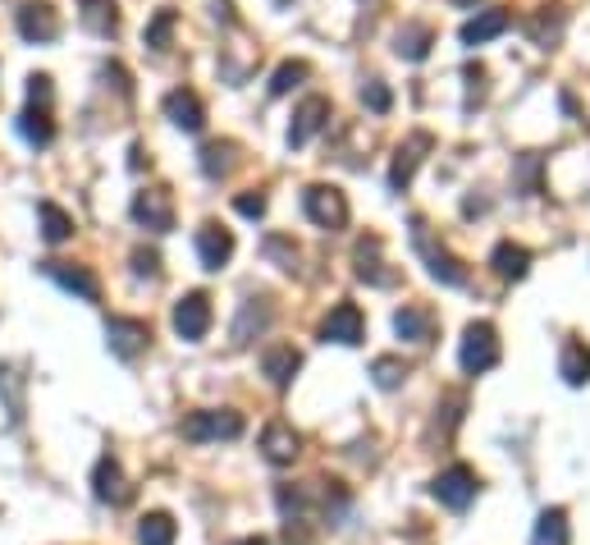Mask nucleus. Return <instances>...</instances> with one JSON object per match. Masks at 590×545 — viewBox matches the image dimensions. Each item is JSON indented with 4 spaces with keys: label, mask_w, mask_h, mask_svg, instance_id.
Segmentation results:
<instances>
[{
    "label": "nucleus",
    "mask_w": 590,
    "mask_h": 545,
    "mask_svg": "<svg viewBox=\"0 0 590 545\" xmlns=\"http://www.w3.org/2000/svg\"><path fill=\"white\" fill-rule=\"evenodd\" d=\"M458 362L467 376H481V371L499 367V330H494L490 321H472V326L462 330Z\"/></svg>",
    "instance_id": "nucleus-1"
},
{
    "label": "nucleus",
    "mask_w": 590,
    "mask_h": 545,
    "mask_svg": "<svg viewBox=\"0 0 590 545\" xmlns=\"http://www.w3.org/2000/svg\"><path fill=\"white\" fill-rule=\"evenodd\" d=\"M183 436L188 440H238L243 436V417L234 408H202V413H188L183 417Z\"/></svg>",
    "instance_id": "nucleus-2"
},
{
    "label": "nucleus",
    "mask_w": 590,
    "mask_h": 545,
    "mask_svg": "<svg viewBox=\"0 0 590 545\" xmlns=\"http://www.w3.org/2000/svg\"><path fill=\"white\" fill-rule=\"evenodd\" d=\"M476 491H481V481H476V472L467 468V463H453V468H444L440 477L430 481V495H435L444 509H458V513L476 500Z\"/></svg>",
    "instance_id": "nucleus-3"
},
{
    "label": "nucleus",
    "mask_w": 590,
    "mask_h": 545,
    "mask_svg": "<svg viewBox=\"0 0 590 545\" xmlns=\"http://www.w3.org/2000/svg\"><path fill=\"white\" fill-rule=\"evenodd\" d=\"M412 243H417V252L426 257V271L435 275L440 284H453V289H458V284H467V271H462V262L453 257L449 248H435V239L426 234V225H421V220H412Z\"/></svg>",
    "instance_id": "nucleus-4"
},
{
    "label": "nucleus",
    "mask_w": 590,
    "mask_h": 545,
    "mask_svg": "<svg viewBox=\"0 0 590 545\" xmlns=\"http://www.w3.org/2000/svg\"><path fill=\"white\" fill-rule=\"evenodd\" d=\"M302 211H307L312 225H321V229H344L348 225V202H344V193L330 188V184L307 188V193H302Z\"/></svg>",
    "instance_id": "nucleus-5"
},
{
    "label": "nucleus",
    "mask_w": 590,
    "mask_h": 545,
    "mask_svg": "<svg viewBox=\"0 0 590 545\" xmlns=\"http://www.w3.org/2000/svg\"><path fill=\"white\" fill-rule=\"evenodd\" d=\"M362 335H366V321H362V307L357 303H334L330 317L321 321L325 344H344V349H353V344H362Z\"/></svg>",
    "instance_id": "nucleus-6"
},
{
    "label": "nucleus",
    "mask_w": 590,
    "mask_h": 545,
    "mask_svg": "<svg viewBox=\"0 0 590 545\" xmlns=\"http://www.w3.org/2000/svg\"><path fill=\"white\" fill-rule=\"evenodd\" d=\"M206 330H211V298L206 294H183L179 303H174V335L188 339V344H197V339H206Z\"/></svg>",
    "instance_id": "nucleus-7"
},
{
    "label": "nucleus",
    "mask_w": 590,
    "mask_h": 545,
    "mask_svg": "<svg viewBox=\"0 0 590 545\" xmlns=\"http://www.w3.org/2000/svg\"><path fill=\"white\" fill-rule=\"evenodd\" d=\"M106 339H110V353L129 362L151 344V326L147 321H138V317H110L106 321Z\"/></svg>",
    "instance_id": "nucleus-8"
},
{
    "label": "nucleus",
    "mask_w": 590,
    "mask_h": 545,
    "mask_svg": "<svg viewBox=\"0 0 590 545\" xmlns=\"http://www.w3.org/2000/svg\"><path fill=\"white\" fill-rule=\"evenodd\" d=\"M92 495H97L101 504H129L133 500V486H129V477H124V468H119V458H101L97 468H92Z\"/></svg>",
    "instance_id": "nucleus-9"
},
{
    "label": "nucleus",
    "mask_w": 590,
    "mask_h": 545,
    "mask_svg": "<svg viewBox=\"0 0 590 545\" xmlns=\"http://www.w3.org/2000/svg\"><path fill=\"white\" fill-rule=\"evenodd\" d=\"M133 220H138V225H147L151 234H170V229H174L170 197H165L161 188H147V193H138V197H133Z\"/></svg>",
    "instance_id": "nucleus-10"
},
{
    "label": "nucleus",
    "mask_w": 590,
    "mask_h": 545,
    "mask_svg": "<svg viewBox=\"0 0 590 545\" xmlns=\"http://www.w3.org/2000/svg\"><path fill=\"white\" fill-rule=\"evenodd\" d=\"M261 454L275 463V468H289L293 458L302 454V440H298V431H293L289 422H270L266 431H261Z\"/></svg>",
    "instance_id": "nucleus-11"
},
{
    "label": "nucleus",
    "mask_w": 590,
    "mask_h": 545,
    "mask_svg": "<svg viewBox=\"0 0 590 545\" xmlns=\"http://www.w3.org/2000/svg\"><path fill=\"white\" fill-rule=\"evenodd\" d=\"M394 335L408 339V344H430L435 339V312L421 303H408L394 312Z\"/></svg>",
    "instance_id": "nucleus-12"
},
{
    "label": "nucleus",
    "mask_w": 590,
    "mask_h": 545,
    "mask_svg": "<svg viewBox=\"0 0 590 545\" xmlns=\"http://www.w3.org/2000/svg\"><path fill=\"white\" fill-rule=\"evenodd\" d=\"M19 33L28 37V42H55V37H60V14H55L46 0H33V5L19 10Z\"/></svg>",
    "instance_id": "nucleus-13"
},
{
    "label": "nucleus",
    "mask_w": 590,
    "mask_h": 545,
    "mask_svg": "<svg viewBox=\"0 0 590 545\" xmlns=\"http://www.w3.org/2000/svg\"><path fill=\"white\" fill-rule=\"evenodd\" d=\"M353 262H357V280H366L371 289H389V284L398 280V275L385 271V262H380V239H376V234H366V239L357 243Z\"/></svg>",
    "instance_id": "nucleus-14"
},
{
    "label": "nucleus",
    "mask_w": 590,
    "mask_h": 545,
    "mask_svg": "<svg viewBox=\"0 0 590 545\" xmlns=\"http://www.w3.org/2000/svg\"><path fill=\"white\" fill-rule=\"evenodd\" d=\"M197 257H202L206 271H220L234 257V234L225 225H202L197 229Z\"/></svg>",
    "instance_id": "nucleus-15"
},
{
    "label": "nucleus",
    "mask_w": 590,
    "mask_h": 545,
    "mask_svg": "<svg viewBox=\"0 0 590 545\" xmlns=\"http://www.w3.org/2000/svg\"><path fill=\"white\" fill-rule=\"evenodd\" d=\"M325 120H330V101H325V97H307L298 106V115H293L289 147H307V142H312V133L325 129Z\"/></svg>",
    "instance_id": "nucleus-16"
},
{
    "label": "nucleus",
    "mask_w": 590,
    "mask_h": 545,
    "mask_svg": "<svg viewBox=\"0 0 590 545\" xmlns=\"http://www.w3.org/2000/svg\"><path fill=\"white\" fill-rule=\"evenodd\" d=\"M435 147V138L430 133H412L403 147H398V156H394V170H389V184L394 188H408L412 184V175H417V165H421V156Z\"/></svg>",
    "instance_id": "nucleus-17"
},
{
    "label": "nucleus",
    "mask_w": 590,
    "mask_h": 545,
    "mask_svg": "<svg viewBox=\"0 0 590 545\" xmlns=\"http://www.w3.org/2000/svg\"><path fill=\"white\" fill-rule=\"evenodd\" d=\"M46 275H51L60 289H69V294H78L83 303H97L101 298V284L92 271H83V266H69V262H46Z\"/></svg>",
    "instance_id": "nucleus-18"
},
{
    "label": "nucleus",
    "mask_w": 590,
    "mask_h": 545,
    "mask_svg": "<svg viewBox=\"0 0 590 545\" xmlns=\"http://www.w3.org/2000/svg\"><path fill=\"white\" fill-rule=\"evenodd\" d=\"M513 28V14L508 10H481L476 19H467L462 23V46H485V42H494L499 33H508Z\"/></svg>",
    "instance_id": "nucleus-19"
},
{
    "label": "nucleus",
    "mask_w": 590,
    "mask_h": 545,
    "mask_svg": "<svg viewBox=\"0 0 590 545\" xmlns=\"http://www.w3.org/2000/svg\"><path fill=\"white\" fill-rule=\"evenodd\" d=\"M165 115H170V124H179L183 133H197L206 124V106L197 101V92H188V88H174L170 97H165Z\"/></svg>",
    "instance_id": "nucleus-20"
},
{
    "label": "nucleus",
    "mask_w": 590,
    "mask_h": 545,
    "mask_svg": "<svg viewBox=\"0 0 590 545\" xmlns=\"http://www.w3.org/2000/svg\"><path fill=\"white\" fill-rule=\"evenodd\" d=\"M261 367H266V376H270L275 390H289L293 376H298V367H302V353L293 349V344H275V349L261 353Z\"/></svg>",
    "instance_id": "nucleus-21"
},
{
    "label": "nucleus",
    "mask_w": 590,
    "mask_h": 545,
    "mask_svg": "<svg viewBox=\"0 0 590 545\" xmlns=\"http://www.w3.org/2000/svg\"><path fill=\"white\" fill-rule=\"evenodd\" d=\"M266 326H270V298H247V303L238 307V321H234V344L238 349L252 344Z\"/></svg>",
    "instance_id": "nucleus-22"
},
{
    "label": "nucleus",
    "mask_w": 590,
    "mask_h": 545,
    "mask_svg": "<svg viewBox=\"0 0 590 545\" xmlns=\"http://www.w3.org/2000/svg\"><path fill=\"white\" fill-rule=\"evenodd\" d=\"M430 46H435V33H430L426 23H403L394 37V51L403 55V60H426Z\"/></svg>",
    "instance_id": "nucleus-23"
},
{
    "label": "nucleus",
    "mask_w": 590,
    "mask_h": 545,
    "mask_svg": "<svg viewBox=\"0 0 590 545\" xmlns=\"http://www.w3.org/2000/svg\"><path fill=\"white\" fill-rule=\"evenodd\" d=\"M531 545H572L568 509H545V513H540L536 532H531Z\"/></svg>",
    "instance_id": "nucleus-24"
},
{
    "label": "nucleus",
    "mask_w": 590,
    "mask_h": 545,
    "mask_svg": "<svg viewBox=\"0 0 590 545\" xmlns=\"http://www.w3.org/2000/svg\"><path fill=\"white\" fill-rule=\"evenodd\" d=\"M558 376L568 385H586L590 381V349L581 339H568L563 344V358H558Z\"/></svg>",
    "instance_id": "nucleus-25"
},
{
    "label": "nucleus",
    "mask_w": 590,
    "mask_h": 545,
    "mask_svg": "<svg viewBox=\"0 0 590 545\" xmlns=\"http://www.w3.org/2000/svg\"><path fill=\"white\" fill-rule=\"evenodd\" d=\"M174 536H179V527H174V518H170L165 509L142 513V523H138V545H174Z\"/></svg>",
    "instance_id": "nucleus-26"
},
{
    "label": "nucleus",
    "mask_w": 590,
    "mask_h": 545,
    "mask_svg": "<svg viewBox=\"0 0 590 545\" xmlns=\"http://www.w3.org/2000/svg\"><path fill=\"white\" fill-rule=\"evenodd\" d=\"M490 262H494V271L504 275V280H522V275L531 271V252H526L522 243H508V239H504L499 248H494Z\"/></svg>",
    "instance_id": "nucleus-27"
},
{
    "label": "nucleus",
    "mask_w": 590,
    "mask_h": 545,
    "mask_svg": "<svg viewBox=\"0 0 590 545\" xmlns=\"http://www.w3.org/2000/svg\"><path fill=\"white\" fill-rule=\"evenodd\" d=\"M83 28L97 37H115V28H119L115 0H83Z\"/></svg>",
    "instance_id": "nucleus-28"
},
{
    "label": "nucleus",
    "mask_w": 590,
    "mask_h": 545,
    "mask_svg": "<svg viewBox=\"0 0 590 545\" xmlns=\"http://www.w3.org/2000/svg\"><path fill=\"white\" fill-rule=\"evenodd\" d=\"M0 394H5V413H10V422H23V376H19V367L14 362H5L0 367Z\"/></svg>",
    "instance_id": "nucleus-29"
},
{
    "label": "nucleus",
    "mask_w": 590,
    "mask_h": 545,
    "mask_svg": "<svg viewBox=\"0 0 590 545\" xmlns=\"http://www.w3.org/2000/svg\"><path fill=\"white\" fill-rule=\"evenodd\" d=\"M37 216H42L46 243H65L69 234H74V216H69V211H60L55 202H42V207H37Z\"/></svg>",
    "instance_id": "nucleus-30"
},
{
    "label": "nucleus",
    "mask_w": 590,
    "mask_h": 545,
    "mask_svg": "<svg viewBox=\"0 0 590 545\" xmlns=\"http://www.w3.org/2000/svg\"><path fill=\"white\" fill-rule=\"evenodd\" d=\"M174 28H179V14H174V10H156V19L147 23V33H142V42H147L151 51H170Z\"/></svg>",
    "instance_id": "nucleus-31"
},
{
    "label": "nucleus",
    "mask_w": 590,
    "mask_h": 545,
    "mask_svg": "<svg viewBox=\"0 0 590 545\" xmlns=\"http://www.w3.org/2000/svg\"><path fill=\"white\" fill-rule=\"evenodd\" d=\"M202 170L211 179L229 175V170H234V142H206L202 147Z\"/></svg>",
    "instance_id": "nucleus-32"
},
{
    "label": "nucleus",
    "mask_w": 590,
    "mask_h": 545,
    "mask_svg": "<svg viewBox=\"0 0 590 545\" xmlns=\"http://www.w3.org/2000/svg\"><path fill=\"white\" fill-rule=\"evenodd\" d=\"M19 133H23V142H33V147H46V142L55 138L51 120H46V110H23V115H19Z\"/></svg>",
    "instance_id": "nucleus-33"
},
{
    "label": "nucleus",
    "mask_w": 590,
    "mask_h": 545,
    "mask_svg": "<svg viewBox=\"0 0 590 545\" xmlns=\"http://www.w3.org/2000/svg\"><path fill=\"white\" fill-rule=\"evenodd\" d=\"M371 376H376L380 390H398V385L408 381V367H403L398 358H376L371 362Z\"/></svg>",
    "instance_id": "nucleus-34"
},
{
    "label": "nucleus",
    "mask_w": 590,
    "mask_h": 545,
    "mask_svg": "<svg viewBox=\"0 0 590 545\" xmlns=\"http://www.w3.org/2000/svg\"><path fill=\"white\" fill-rule=\"evenodd\" d=\"M298 78H307V65H302V60H293V65H279V69H275V83H270V92H275V97H284V92H289Z\"/></svg>",
    "instance_id": "nucleus-35"
},
{
    "label": "nucleus",
    "mask_w": 590,
    "mask_h": 545,
    "mask_svg": "<svg viewBox=\"0 0 590 545\" xmlns=\"http://www.w3.org/2000/svg\"><path fill=\"white\" fill-rule=\"evenodd\" d=\"M133 275L156 280V275H161V257H156V252H147V248H138V252H133Z\"/></svg>",
    "instance_id": "nucleus-36"
},
{
    "label": "nucleus",
    "mask_w": 590,
    "mask_h": 545,
    "mask_svg": "<svg viewBox=\"0 0 590 545\" xmlns=\"http://www.w3.org/2000/svg\"><path fill=\"white\" fill-rule=\"evenodd\" d=\"M28 101H33V110H46V106H51V78H46V74H33V78H28Z\"/></svg>",
    "instance_id": "nucleus-37"
},
{
    "label": "nucleus",
    "mask_w": 590,
    "mask_h": 545,
    "mask_svg": "<svg viewBox=\"0 0 590 545\" xmlns=\"http://www.w3.org/2000/svg\"><path fill=\"white\" fill-rule=\"evenodd\" d=\"M362 101H366L371 110H376V115H385V110H389V88L380 83V78H371V83L362 88Z\"/></svg>",
    "instance_id": "nucleus-38"
},
{
    "label": "nucleus",
    "mask_w": 590,
    "mask_h": 545,
    "mask_svg": "<svg viewBox=\"0 0 590 545\" xmlns=\"http://www.w3.org/2000/svg\"><path fill=\"white\" fill-rule=\"evenodd\" d=\"M234 207H238V216L261 220V216H266V197H261V193H243V197L234 202Z\"/></svg>",
    "instance_id": "nucleus-39"
},
{
    "label": "nucleus",
    "mask_w": 590,
    "mask_h": 545,
    "mask_svg": "<svg viewBox=\"0 0 590 545\" xmlns=\"http://www.w3.org/2000/svg\"><path fill=\"white\" fill-rule=\"evenodd\" d=\"M266 252L284 262V271H293V266H298V248H289L284 239H270V243H266Z\"/></svg>",
    "instance_id": "nucleus-40"
},
{
    "label": "nucleus",
    "mask_w": 590,
    "mask_h": 545,
    "mask_svg": "<svg viewBox=\"0 0 590 545\" xmlns=\"http://www.w3.org/2000/svg\"><path fill=\"white\" fill-rule=\"evenodd\" d=\"M284 545H312V532H307V523H284Z\"/></svg>",
    "instance_id": "nucleus-41"
},
{
    "label": "nucleus",
    "mask_w": 590,
    "mask_h": 545,
    "mask_svg": "<svg viewBox=\"0 0 590 545\" xmlns=\"http://www.w3.org/2000/svg\"><path fill=\"white\" fill-rule=\"evenodd\" d=\"M238 545H270L266 536H247V541H238Z\"/></svg>",
    "instance_id": "nucleus-42"
},
{
    "label": "nucleus",
    "mask_w": 590,
    "mask_h": 545,
    "mask_svg": "<svg viewBox=\"0 0 590 545\" xmlns=\"http://www.w3.org/2000/svg\"><path fill=\"white\" fill-rule=\"evenodd\" d=\"M453 5H476V0H453Z\"/></svg>",
    "instance_id": "nucleus-43"
}]
</instances>
